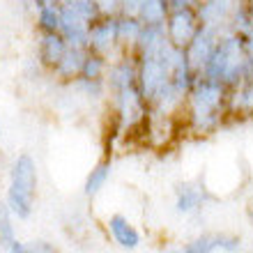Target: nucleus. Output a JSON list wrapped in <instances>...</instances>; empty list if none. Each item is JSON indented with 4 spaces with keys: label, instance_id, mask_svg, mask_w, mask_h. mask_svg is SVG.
Returning a JSON list of instances; mask_svg holds the SVG:
<instances>
[{
    "label": "nucleus",
    "instance_id": "423d86ee",
    "mask_svg": "<svg viewBox=\"0 0 253 253\" xmlns=\"http://www.w3.org/2000/svg\"><path fill=\"white\" fill-rule=\"evenodd\" d=\"M67 40L62 37L60 33H44L40 40V60L44 67L48 69H55L58 62L62 60V55L67 53Z\"/></svg>",
    "mask_w": 253,
    "mask_h": 253
},
{
    "label": "nucleus",
    "instance_id": "7ed1b4c3",
    "mask_svg": "<svg viewBox=\"0 0 253 253\" xmlns=\"http://www.w3.org/2000/svg\"><path fill=\"white\" fill-rule=\"evenodd\" d=\"M240 240L237 237H230V235H198L193 240L184 242V244H177V247L166 249L164 253H240Z\"/></svg>",
    "mask_w": 253,
    "mask_h": 253
},
{
    "label": "nucleus",
    "instance_id": "6e6552de",
    "mask_svg": "<svg viewBox=\"0 0 253 253\" xmlns=\"http://www.w3.org/2000/svg\"><path fill=\"white\" fill-rule=\"evenodd\" d=\"M2 253H60L58 247L48 240H30V242H19L14 240L9 247L2 249Z\"/></svg>",
    "mask_w": 253,
    "mask_h": 253
},
{
    "label": "nucleus",
    "instance_id": "39448f33",
    "mask_svg": "<svg viewBox=\"0 0 253 253\" xmlns=\"http://www.w3.org/2000/svg\"><path fill=\"white\" fill-rule=\"evenodd\" d=\"M175 212L182 216L198 214L203 203H205V189L198 182H182L175 187Z\"/></svg>",
    "mask_w": 253,
    "mask_h": 253
},
{
    "label": "nucleus",
    "instance_id": "0eeeda50",
    "mask_svg": "<svg viewBox=\"0 0 253 253\" xmlns=\"http://www.w3.org/2000/svg\"><path fill=\"white\" fill-rule=\"evenodd\" d=\"M111 173H113V161L111 159H101L99 164H94V168H90L85 182H83V193L85 198H94L97 193L104 191V187L111 180Z\"/></svg>",
    "mask_w": 253,
    "mask_h": 253
},
{
    "label": "nucleus",
    "instance_id": "f03ea898",
    "mask_svg": "<svg viewBox=\"0 0 253 253\" xmlns=\"http://www.w3.org/2000/svg\"><path fill=\"white\" fill-rule=\"evenodd\" d=\"M200 30V19L196 7H182V9H170L164 23L166 40L177 48H187L189 42L196 37Z\"/></svg>",
    "mask_w": 253,
    "mask_h": 253
},
{
    "label": "nucleus",
    "instance_id": "1a4fd4ad",
    "mask_svg": "<svg viewBox=\"0 0 253 253\" xmlns=\"http://www.w3.org/2000/svg\"><path fill=\"white\" fill-rule=\"evenodd\" d=\"M14 214L9 212V207L2 198H0V249L9 247L14 240H16V233H14Z\"/></svg>",
    "mask_w": 253,
    "mask_h": 253
},
{
    "label": "nucleus",
    "instance_id": "f257e3e1",
    "mask_svg": "<svg viewBox=\"0 0 253 253\" xmlns=\"http://www.w3.org/2000/svg\"><path fill=\"white\" fill-rule=\"evenodd\" d=\"M37 187H40V173L37 164L28 152H21L14 157L9 166V182H7L5 203L14 219L26 221L35 212V200H37Z\"/></svg>",
    "mask_w": 253,
    "mask_h": 253
},
{
    "label": "nucleus",
    "instance_id": "20e7f679",
    "mask_svg": "<svg viewBox=\"0 0 253 253\" xmlns=\"http://www.w3.org/2000/svg\"><path fill=\"white\" fill-rule=\"evenodd\" d=\"M106 230L111 235V240L125 251H136L140 247V230L131 223V219H126L125 214H111L106 219Z\"/></svg>",
    "mask_w": 253,
    "mask_h": 253
}]
</instances>
